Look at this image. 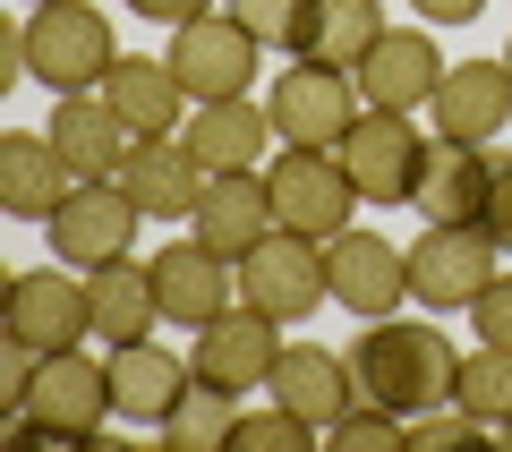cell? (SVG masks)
I'll list each match as a JSON object with an SVG mask.
<instances>
[{"instance_id": "ba28073f", "label": "cell", "mask_w": 512, "mask_h": 452, "mask_svg": "<svg viewBox=\"0 0 512 452\" xmlns=\"http://www.w3.org/2000/svg\"><path fill=\"white\" fill-rule=\"evenodd\" d=\"M239 299L265 316H282V325H299V316H316L333 299V265H325V239L308 231H274L265 248L239 256Z\"/></svg>"}, {"instance_id": "4fadbf2b", "label": "cell", "mask_w": 512, "mask_h": 452, "mask_svg": "<svg viewBox=\"0 0 512 452\" xmlns=\"http://www.w3.org/2000/svg\"><path fill=\"white\" fill-rule=\"evenodd\" d=\"M444 43L427 35V26H384L376 35V52L359 60V94L376 111H427L436 103V86H444Z\"/></svg>"}, {"instance_id": "8fae6325", "label": "cell", "mask_w": 512, "mask_h": 452, "mask_svg": "<svg viewBox=\"0 0 512 452\" xmlns=\"http://www.w3.org/2000/svg\"><path fill=\"white\" fill-rule=\"evenodd\" d=\"M94 333V290L77 265H26L9 282V342L18 350H77Z\"/></svg>"}, {"instance_id": "8992f818", "label": "cell", "mask_w": 512, "mask_h": 452, "mask_svg": "<svg viewBox=\"0 0 512 452\" xmlns=\"http://www.w3.org/2000/svg\"><path fill=\"white\" fill-rule=\"evenodd\" d=\"M265 111H274V137L282 145H342L350 120L367 111V94H359V69L291 60V69L274 77V94H265Z\"/></svg>"}, {"instance_id": "8d00e7d4", "label": "cell", "mask_w": 512, "mask_h": 452, "mask_svg": "<svg viewBox=\"0 0 512 452\" xmlns=\"http://www.w3.org/2000/svg\"><path fill=\"white\" fill-rule=\"evenodd\" d=\"M410 9H419V26H470L487 0H410Z\"/></svg>"}, {"instance_id": "83f0119b", "label": "cell", "mask_w": 512, "mask_h": 452, "mask_svg": "<svg viewBox=\"0 0 512 452\" xmlns=\"http://www.w3.org/2000/svg\"><path fill=\"white\" fill-rule=\"evenodd\" d=\"M453 401L478 410L487 427H504V418H512V350L504 342H478L470 359H461V376H453Z\"/></svg>"}, {"instance_id": "2e32d148", "label": "cell", "mask_w": 512, "mask_h": 452, "mask_svg": "<svg viewBox=\"0 0 512 452\" xmlns=\"http://www.w3.org/2000/svg\"><path fill=\"white\" fill-rule=\"evenodd\" d=\"M427 111H436V137L495 145V137H504V120H512V69H504V60H453Z\"/></svg>"}, {"instance_id": "4dcf8cb0", "label": "cell", "mask_w": 512, "mask_h": 452, "mask_svg": "<svg viewBox=\"0 0 512 452\" xmlns=\"http://www.w3.org/2000/svg\"><path fill=\"white\" fill-rule=\"evenodd\" d=\"M316 435H325V427H308L299 410H282V401H274V410H248V418H239L231 444L239 452H299V444H316Z\"/></svg>"}, {"instance_id": "4316f807", "label": "cell", "mask_w": 512, "mask_h": 452, "mask_svg": "<svg viewBox=\"0 0 512 452\" xmlns=\"http://www.w3.org/2000/svg\"><path fill=\"white\" fill-rule=\"evenodd\" d=\"M384 35V9L376 0H308L299 9V52L291 60H333V69H359Z\"/></svg>"}, {"instance_id": "836d02e7", "label": "cell", "mask_w": 512, "mask_h": 452, "mask_svg": "<svg viewBox=\"0 0 512 452\" xmlns=\"http://www.w3.org/2000/svg\"><path fill=\"white\" fill-rule=\"evenodd\" d=\"M478 342H504L512 350V273H495V282L478 290Z\"/></svg>"}, {"instance_id": "d4e9b609", "label": "cell", "mask_w": 512, "mask_h": 452, "mask_svg": "<svg viewBox=\"0 0 512 452\" xmlns=\"http://www.w3.org/2000/svg\"><path fill=\"white\" fill-rule=\"evenodd\" d=\"M487 188H495L487 145H453V137L427 145V180H419V214L427 222H478L487 214Z\"/></svg>"}, {"instance_id": "30bf717a", "label": "cell", "mask_w": 512, "mask_h": 452, "mask_svg": "<svg viewBox=\"0 0 512 452\" xmlns=\"http://www.w3.org/2000/svg\"><path fill=\"white\" fill-rule=\"evenodd\" d=\"M137 214H146V205L128 197L120 180H77V188H69V205L43 222V239H52L60 265L94 273V265H120V256L137 248Z\"/></svg>"}, {"instance_id": "7a4b0ae2", "label": "cell", "mask_w": 512, "mask_h": 452, "mask_svg": "<svg viewBox=\"0 0 512 452\" xmlns=\"http://www.w3.org/2000/svg\"><path fill=\"white\" fill-rule=\"evenodd\" d=\"M26 52V77L52 94H94L111 77V60H120V43H111V18L103 9H86V0H43L35 18H26L18 35Z\"/></svg>"}, {"instance_id": "52a82bcc", "label": "cell", "mask_w": 512, "mask_h": 452, "mask_svg": "<svg viewBox=\"0 0 512 452\" xmlns=\"http://www.w3.org/2000/svg\"><path fill=\"white\" fill-rule=\"evenodd\" d=\"M265 188H274V222L282 231H308V239L350 231V205H367L359 188H350V171H342L333 145H282L274 171H265Z\"/></svg>"}, {"instance_id": "44dd1931", "label": "cell", "mask_w": 512, "mask_h": 452, "mask_svg": "<svg viewBox=\"0 0 512 452\" xmlns=\"http://www.w3.org/2000/svg\"><path fill=\"white\" fill-rule=\"evenodd\" d=\"M94 94H103V103L137 128V137H180L188 111H197V103H188V86L171 77V60H146V52H120V60H111V77H103Z\"/></svg>"}, {"instance_id": "7402d4cb", "label": "cell", "mask_w": 512, "mask_h": 452, "mask_svg": "<svg viewBox=\"0 0 512 452\" xmlns=\"http://www.w3.org/2000/svg\"><path fill=\"white\" fill-rule=\"evenodd\" d=\"M274 401H282V410H299L308 427H333V418L359 401L350 350H325V342H282V359H274Z\"/></svg>"}, {"instance_id": "3957f363", "label": "cell", "mask_w": 512, "mask_h": 452, "mask_svg": "<svg viewBox=\"0 0 512 452\" xmlns=\"http://www.w3.org/2000/svg\"><path fill=\"white\" fill-rule=\"evenodd\" d=\"M9 410H26L52 444H94V435L120 418V401H111V359H86V350H43L26 401H9Z\"/></svg>"}, {"instance_id": "d6a6232c", "label": "cell", "mask_w": 512, "mask_h": 452, "mask_svg": "<svg viewBox=\"0 0 512 452\" xmlns=\"http://www.w3.org/2000/svg\"><path fill=\"white\" fill-rule=\"evenodd\" d=\"M299 9H308V0H231V18L248 26L256 43H274V52H299Z\"/></svg>"}, {"instance_id": "f546056e", "label": "cell", "mask_w": 512, "mask_h": 452, "mask_svg": "<svg viewBox=\"0 0 512 452\" xmlns=\"http://www.w3.org/2000/svg\"><path fill=\"white\" fill-rule=\"evenodd\" d=\"M325 444L333 452H393V444H410V418L384 410V401H350V410L325 427Z\"/></svg>"}, {"instance_id": "f1b7e54d", "label": "cell", "mask_w": 512, "mask_h": 452, "mask_svg": "<svg viewBox=\"0 0 512 452\" xmlns=\"http://www.w3.org/2000/svg\"><path fill=\"white\" fill-rule=\"evenodd\" d=\"M239 393H214V384H188V401L163 418V435L180 452H214V444H231V427H239V410H231Z\"/></svg>"}, {"instance_id": "f35d334b", "label": "cell", "mask_w": 512, "mask_h": 452, "mask_svg": "<svg viewBox=\"0 0 512 452\" xmlns=\"http://www.w3.org/2000/svg\"><path fill=\"white\" fill-rule=\"evenodd\" d=\"M504 69H512V43H504Z\"/></svg>"}, {"instance_id": "5bb4252c", "label": "cell", "mask_w": 512, "mask_h": 452, "mask_svg": "<svg viewBox=\"0 0 512 452\" xmlns=\"http://www.w3.org/2000/svg\"><path fill=\"white\" fill-rule=\"evenodd\" d=\"M325 265H333V299H342V316H393L410 299V248H393L384 231H333L325 239Z\"/></svg>"}, {"instance_id": "ab89813d", "label": "cell", "mask_w": 512, "mask_h": 452, "mask_svg": "<svg viewBox=\"0 0 512 452\" xmlns=\"http://www.w3.org/2000/svg\"><path fill=\"white\" fill-rule=\"evenodd\" d=\"M35 9H43V0H35Z\"/></svg>"}, {"instance_id": "cb8c5ba5", "label": "cell", "mask_w": 512, "mask_h": 452, "mask_svg": "<svg viewBox=\"0 0 512 452\" xmlns=\"http://www.w3.org/2000/svg\"><path fill=\"white\" fill-rule=\"evenodd\" d=\"M180 137L197 145L205 171H256V163H265V145H274V111L248 103V94H231V103H197Z\"/></svg>"}, {"instance_id": "484cf974", "label": "cell", "mask_w": 512, "mask_h": 452, "mask_svg": "<svg viewBox=\"0 0 512 452\" xmlns=\"http://www.w3.org/2000/svg\"><path fill=\"white\" fill-rule=\"evenodd\" d=\"M86 290H94V333H103L111 350H120V342H146V333L163 325L154 273L137 265V256H120V265H94V273H86Z\"/></svg>"}, {"instance_id": "7c38bea8", "label": "cell", "mask_w": 512, "mask_h": 452, "mask_svg": "<svg viewBox=\"0 0 512 452\" xmlns=\"http://www.w3.org/2000/svg\"><path fill=\"white\" fill-rule=\"evenodd\" d=\"M282 316L265 308H222L197 325V350H188V367H197V384H214V393H256V384H274V359H282Z\"/></svg>"}, {"instance_id": "ac0fdd59", "label": "cell", "mask_w": 512, "mask_h": 452, "mask_svg": "<svg viewBox=\"0 0 512 452\" xmlns=\"http://www.w3.org/2000/svg\"><path fill=\"white\" fill-rule=\"evenodd\" d=\"M188 384H197V367H188L180 350H163L154 333L111 350V401H120L128 427H163V418L188 401Z\"/></svg>"}, {"instance_id": "9c48e42d", "label": "cell", "mask_w": 512, "mask_h": 452, "mask_svg": "<svg viewBox=\"0 0 512 452\" xmlns=\"http://www.w3.org/2000/svg\"><path fill=\"white\" fill-rule=\"evenodd\" d=\"M171 77L188 86V103H231V94L256 86V60H265V43L248 35V26L231 18V9H214V18H188L171 26Z\"/></svg>"}, {"instance_id": "603a6c76", "label": "cell", "mask_w": 512, "mask_h": 452, "mask_svg": "<svg viewBox=\"0 0 512 452\" xmlns=\"http://www.w3.org/2000/svg\"><path fill=\"white\" fill-rule=\"evenodd\" d=\"M52 145L69 154L77 180H120L128 154H137V128H128L120 111L103 103V94H60V111H52Z\"/></svg>"}, {"instance_id": "1f68e13d", "label": "cell", "mask_w": 512, "mask_h": 452, "mask_svg": "<svg viewBox=\"0 0 512 452\" xmlns=\"http://www.w3.org/2000/svg\"><path fill=\"white\" fill-rule=\"evenodd\" d=\"M487 435V418L478 410H461V401H436V410H419L410 418V452H436V444H478Z\"/></svg>"}, {"instance_id": "d6986e66", "label": "cell", "mask_w": 512, "mask_h": 452, "mask_svg": "<svg viewBox=\"0 0 512 452\" xmlns=\"http://www.w3.org/2000/svg\"><path fill=\"white\" fill-rule=\"evenodd\" d=\"M282 222H274V188H265V171H214L205 180V205H197V239L214 256H248V248H265Z\"/></svg>"}, {"instance_id": "5b68a950", "label": "cell", "mask_w": 512, "mask_h": 452, "mask_svg": "<svg viewBox=\"0 0 512 452\" xmlns=\"http://www.w3.org/2000/svg\"><path fill=\"white\" fill-rule=\"evenodd\" d=\"M367 205H419V180H427V137L410 128V111H376L367 103L350 120V137L333 145Z\"/></svg>"}, {"instance_id": "ffe728a7", "label": "cell", "mask_w": 512, "mask_h": 452, "mask_svg": "<svg viewBox=\"0 0 512 452\" xmlns=\"http://www.w3.org/2000/svg\"><path fill=\"white\" fill-rule=\"evenodd\" d=\"M69 188H77V171H69V154L52 145V128H9L0 137V205L18 222H52L60 205H69Z\"/></svg>"}, {"instance_id": "9a60e30c", "label": "cell", "mask_w": 512, "mask_h": 452, "mask_svg": "<svg viewBox=\"0 0 512 452\" xmlns=\"http://www.w3.org/2000/svg\"><path fill=\"white\" fill-rule=\"evenodd\" d=\"M146 273H154V299H163V325H188V333H197L205 316H222V308H231V290H239V265L214 256L205 239H171V248H154Z\"/></svg>"}, {"instance_id": "e0dca14e", "label": "cell", "mask_w": 512, "mask_h": 452, "mask_svg": "<svg viewBox=\"0 0 512 452\" xmlns=\"http://www.w3.org/2000/svg\"><path fill=\"white\" fill-rule=\"evenodd\" d=\"M205 180H214V171L197 163L188 137H137V154H128V171H120V188L146 205L154 222H197Z\"/></svg>"}, {"instance_id": "74e56055", "label": "cell", "mask_w": 512, "mask_h": 452, "mask_svg": "<svg viewBox=\"0 0 512 452\" xmlns=\"http://www.w3.org/2000/svg\"><path fill=\"white\" fill-rule=\"evenodd\" d=\"M495 435H504V444H512V418H504V427H495Z\"/></svg>"}, {"instance_id": "d590c367", "label": "cell", "mask_w": 512, "mask_h": 452, "mask_svg": "<svg viewBox=\"0 0 512 452\" xmlns=\"http://www.w3.org/2000/svg\"><path fill=\"white\" fill-rule=\"evenodd\" d=\"M137 18H154V26H188V18H214V0H128Z\"/></svg>"}, {"instance_id": "6da1fadb", "label": "cell", "mask_w": 512, "mask_h": 452, "mask_svg": "<svg viewBox=\"0 0 512 452\" xmlns=\"http://www.w3.org/2000/svg\"><path fill=\"white\" fill-rule=\"evenodd\" d=\"M350 376H359V401H384V410H436L453 401V376H461V350L444 342L436 325H402V316H367L359 342H350Z\"/></svg>"}, {"instance_id": "277c9868", "label": "cell", "mask_w": 512, "mask_h": 452, "mask_svg": "<svg viewBox=\"0 0 512 452\" xmlns=\"http://www.w3.org/2000/svg\"><path fill=\"white\" fill-rule=\"evenodd\" d=\"M504 273V248L487 239V222H427L410 239V299L436 316L453 308H478V290Z\"/></svg>"}, {"instance_id": "e575fe53", "label": "cell", "mask_w": 512, "mask_h": 452, "mask_svg": "<svg viewBox=\"0 0 512 452\" xmlns=\"http://www.w3.org/2000/svg\"><path fill=\"white\" fill-rule=\"evenodd\" d=\"M478 222H487V239L512 256V154H495V188H487V214Z\"/></svg>"}]
</instances>
